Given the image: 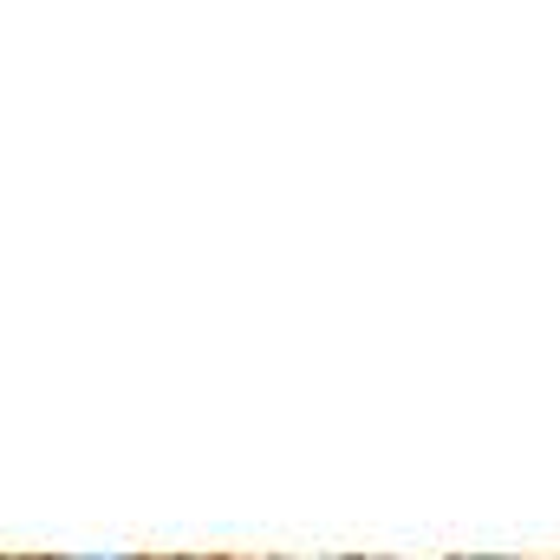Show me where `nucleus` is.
Listing matches in <instances>:
<instances>
[{"label": "nucleus", "mask_w": 560, "mask_h": 560, "mask_svg": "<svg viewBox=\"0 0 560 560\" xmlns=\"http://www.w3.org/2000/svg\"><path fill=\"white\" fill-rule=\"evenodd\" d=\"M66 560H138V555H66Z\"/></svg>", "instance_id": "1"}]
</instances>
